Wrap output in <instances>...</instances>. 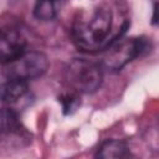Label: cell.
<instances>
[{"instance_id":"cell-4","label":"cell","mask_w":159,"mask_h":159,"mask_svg":"<svg viewBox=\"0 0 159 159\" xmlns=\"http://www.w3.org/2000/svg\"><path fill=\"white\" fill-rule=\"evenodd\" d=\"M4 76L6 78H19L24 81L41 77L48 68V60L45 53L30 51L21 55L19 58L2 65Z\"/></svg>"},{"instance_id":"cell-3","label":"cell","mask_w":159,"mask_h":159,"mask_svg":"<svg viewBox=\"0 0 159 159\" xmlns=\"http://www.w3.org/2000/svg\"><path fill=\"white\" fill-rule=\"evenodd\" d=\"M149 43L144 37L119 39L113 42L102 58V66L109 71L117 72L122 70L128 62L148 52Z\"/></svg>"},{"instance_id":"cell-1","label":"cell","mask_w":159,"mask_h":159,"mask_svg":"<svg viewBox=\"0 0 159 159\" xmlns=\"http://www.w3.org/2000/svg\"><path fill=\"white\" fill-rule=\"evenodd\" d=\"M123 35L113 34V14L107 6H96L78 12L71 29L76 47L91 53L107 50Z\"/></svg>"},{"instance_id":"cell-9","label":"cell","mask_w":159,"mask_h":159,"mask_svg":"<svg viewBox=\"0 0 159 159\" xmlns=\"http://www.w3.org/2000/svg\"><path fill=\"white\" fill-rule=\"evenodd\" d=\"M61 0H36L34 15L37 20L51 21L57 15V9Z\"/></svg>"},{"instance_id":"cell-8","label":"cell","mask_w":159,"mask_h":159,"mask_svg":"<svg viewBox=\"0 0 159 159\" xmlns=\"http://www.w3.org/2000/svg\"><path fill=\"white\" fill-rule=\"evenodd\" d=\"M24 132L19 113L12 108H4L1 112V133L2 134H20Z\"/></svg>"},{"instance_id":"cell-2","label":"cell","mask_w":159,"mask_h":159,"mask_svg":"<svg viewBox=\"0 0 159 159\" xmlns=\"http://www.w3.org/2000/svg\"><path fill=\"white\" fill-rule=\"evenodd\" d=\"M63 81L72 92L92 94L103 82V66L87 58H73L63 71Z\"/></svg>"},{"instance_id":"cell-10","label":"cell","mask_w":159,"mask_h":159,"mask_svg":"<svg viewBox=\"0 0 159 159\" xmlns=\"http://www.w3.org/2000/svg\"><path fill=\"white\" fill-rule=\"evenodd\" d=\"M58 101L62 104V109L65 114H71L72 112L76 111V108L80 106V94L76 92H67L63 93L61 97H58Z\"/></svg>"},{"instance_id":"cell-7","label":"cell","mask_w":159,"mask_h":159,"mask_svg":"<svg viewBox=\"0 0 159 159\" xmlns=\"http://www.w3.org/2000/svg\"><path fill=\"white\" fill-rule=\"evenodd\" d=\"M129 155L130 153L128 145L119 139L104 140L99 145L96 153V158H101V159H120V158H127Z\"/></svg>"},{"instance_id":"cell-6","label":"cell","mask_w":159,"mask_h":159,"mask_svg":"<svg viewBox=\"0 0 159 159\" xmlns=\"http://www.w3.org/2000/svg\"><path fill=\"white\" fill-rule=\"evenodd\" d=\"M29 91L27 81L19 78H6L1 84V99L5 103H15Z\"/></svg>"},{"instance_id":"cell-11","label":"cell","mask_w":159,"mask_h":159,"mask_svg":"<svg viewBox=\"0 0 159 159\" xmlns=\"http://www.w3.org/2000/svg\"><path fill=\"white\" fill-rule=\"evenodd\" d=\"M152 25H159V2H157L154 6L152 15Z\"/></svg>"},{"instance_id":"cell-5","label":"cell","mask_w":159,"mask_h":159,"mask_svg":"<svg viewBox=\"0 0 159 159\" xmlns=\"http://www.w3.org/2000/svg\"><path fill=\"white\" fill-rule=\"evenodd\" d=\"M26 52V40L16 29H2L0 39L1 63H9Z\"/></svg>"}]
</instances>
